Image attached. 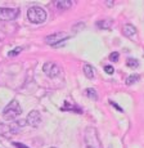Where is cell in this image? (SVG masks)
<instances>
[{
  "label": "cell",
  "mask_w": 144,
  "mask_h": 148,
  "mask_svg": "<svg viewBox=\"0 0 144 148\" xmlns=\"http://www.w3.org/2000/svg\"><path fill=\"white\" fill-rule=\"evenodd\" d=\"M85 94L89 97L90 99H94V101H97V99H98V94H97V92H95V89H91V88H89V89L85 90Z\"/></svg>",
  "instance_id": "5bb4252c"
},
{
  "label": "cell",
  "mask_w": 144,
  "mask_h": 148,
  "mask_svg": "<svg viewBox=\"0 0 144 148\" xmlns=\"http://www.w3.org/2000/svg\"><path fill=\"white\" fill-rule=\"evenodd\" d=\"M118 57H120V54H118L117 52H113V53H111V56H109V59H111V61H113V62H117L118 61Z\"/></svg>",
  "instance_id": "2e32d148"
},
{
  "label": "cell",
  "mask_w": 144,
  "mask_h": 148,
  "mask_svg": "<svg viewBox=\"0 0 144 148\" xmlns=\"http://www.w3.org/2000/svg\"><path fill=\"white\" fill-rule=\"evenodd\" d=\"M22 113V108L19 106V103L17 102V99H13L10 103H8L5 106L4 111H3V117L7 121H13L16 120L18 116H21Z\"/></svg>",
  "instance_id": "6da1fadb"
},
{
  "label": "cell",
  "mask_w": 144,
  "mask_h": 148,
  "mask_svg": "<svg viewBox=\"0 0 144 148\" xmlns=\"http://www.w3.org/2000/svg\"><path fill=\"white\" fill-rule=\"evenodd\" d=\"M18 8H0V21H13L19 16Z\"/></svg>",
  "instance_id": "3957f363"
},
{
  "label": "cell",
  "mask_w": 144,
  "mask_h": 148,
  "mask_svg": "<svg viewBox=\"0 0 144 148\" xmlns=\"http://www.w3.org/2000/svg\"><path fill=\"white\" fill-rule=\"evenodd\" d=\"M18 129L13 125H7V124H0V135L7 136V138H10L12 135L17 134Z\"/></svg>",
  "instance_id": "52a82bcc"
},
{
  "label": "cell",
  "mask_w": 144,
  "mask_h": 148,
  "mask_svg": "<svg viewBox=\"0 0 144 148\" xmlns=\"http://www.w3.org/2000/svg\"><path fill=\"white\" fill-rule=\"evenodd\" d=\"M112 26V21L111 19H103V21H98L97 22V27L100 30H109Z\"/></svg>",
  "instance_id": "30bf717a"
},
{
  "label": "cell",
  "mask_w": 144,
  "mask_h": 148,
  "mask_svg": "<svg viewBox=\"0 0 144 148\" xmlns=\"http://www.w3.org/2000/svg\"><path fill=\"white\" fill-rule=\"evenodd\" d=\"M43 71L45 72V75L49 76V77H55V76H58L59 72H61L59 67L55 63H53V62H46L43 67Z\"/></svg>",
  "instance_id": "5b68a950"
},
{
  "label": "cell",
  "mask_w": 144,
  "mask_h": 148,
  "mask_svg": "<svg viewBox=\"0 0 144 148\" xmlns=\"http://www.w3.org/2000/svg\"><path fill=\"white\" fill-rule=\"evenodd\" d=\"M107 5H113V1H107Z\"/></svg>",
  "instance_id": "44dd1931"
},
{
  "label": "cell",
  "mask_w": 144,
  "mask_h": 148,
  "mask_svg": "<svg viewBox=\"0 0 144 148\" xmlns=\"http://www.w3.org/2000/svg\"><path fill=\"white\" fill-rule=\"evenodd\" d=\"M122 32H124V35H125L126 38H132V36L136 34V28L132 26V25L128 23V25H125V26H124Z\"/></svg>",
  "instance_id": "ba28073f"
},
{
  "label": "cell",
  "mask_w": 144,
  "mask_h": 148,
  "mask_svg": "<svg viewBox=\"0 0 144 148\" xmlns=\"http://www.w3.org/2000/svg\"><path fill=\"white\" fill-rule=\"evenodd\" d=\"M21 52H22V48L18 47V48H16L13 52H9V53H8V56H9V57H13V56H17V54H19Z\"/></svg>",
  "instance_id": "e0dca14e"
},
{
  "label": "cell",
  "mask_w": 144,
  "mask_h": 148,
  "mask_svg": "<svg viewBox=\"0 0 144 148\" xmlns=\"http://www.w3.org/2000/svg\"><path fill=\"white\" fill-rule=\"evenodd\" d=\"M14 146H16V147H18V148H27L26 146H23V144L18 143V142H16V143H14Z\"/></svg>",
  "instance_id": "ffe728a7"
},
{
  "label": "cell",
  "mask_w": 144,
  "mask_h": 148,
  "mask_svg": "<svg viewBox=\"0 0 144 148\" xmlns=\"http://www.w3.org/2000/svg\"><path fill=\"white\" fill-rule=\"evenodd\" d=\"M68 38L70 36L64 32H55V34H52V35L46 36V38H45V42L52 45V47H58V45L62 44V41L67 40Z\"/></svg>",
  "instance_id": "277c9868"
},
{
  "label": "cell",
  "mask_w": 144,
  "mask_h": 148,
  "mask_svg": "<svg viewBox=\"0 0 144 148\" xmlns=\"http://www.w3.org/2000/svg\"><path fill=\"white\" fill-rule=\"evenodd\" d=\"M140 79V76L138 75V73H135V75H130L128 79H126V85H132L135 84V82H138Z\"/></svg>",
  "instance_id": "4fadbf2b"
},
{
  "label": "cell",
  "mask_w": 144,
  "mask_h": 148,
  "mask_svg": "<svg viewBox=\"0 0 144 148\" xmlns=\"http://www.w3.org/2000/svg\"><path fill=\"white\" fill-rule=\"evenodd\" d=\"M111 104H112V106H113V107L116 108V110H117V111H118V112H124V110H122V108H121L120 106H118V104H117V103H115V102H113V101H111Z\"/></svg>",
  "instance_id": "d6986e66"
},
{
  "label": "cell",
  "mask_w": 144,
  "mask_h": 148,
  "mask_svg": "<svg viewBox=\"0 0 144 148\" xmlns=\"http://www.w3.org/2000/svg\"><path fill=\"white\" fill-rule=\"evenodd\" d=\"M90 148H91V147H90Z\"/></svg>",
  "instance_id": "7402d4cb"
},
{
  "label": "cell",
  "mask_w": 144,
  "mask_h": 148,
  "mask_svg": "<svg viewBox=\"0 0 144 148\" xmlns=\"http://www.w3.org/2000/svg\"><path fill=\"white\" fill-rule=\"evenodd\" d=\"M84 73H85V76L87 79H93L94 77V68L90 66V64L85 63L84 64Z\"/></svg>",
  "instance_id": "7c38bea8"
},
{
  "label": "cell",
  "mask_w": 144,
  "mask_h": 148,
  "mask_svg": "<svg viewBox=\"0 0 144 148\" xmlns=\"http://www.w3.org/2000/svg\"><path fill=\"white\" fill-rule=\"evenodd\" d=\"M104 70H106V72L108 73V75H112V73L115 72V68L112 66H104Z\"/></svg>",
  "instance_id": "ac0fdd59"
},
{
  "label": "cell",
  "mask_w": 144,
  "mask_h": 148,
  "mask_svg": "<svg viewBox=\"0 0 144 148\" xmlns=\"http://www.w3.org/2000/svg\"><path fill=\"white\" fill-rule=\"evenodd\" d=\"M62 111H75V112H77V113H83V110H81L80 107H77V106H75V104H70V102H64V106L61 108Z\"/></svg>",
  "instance_id": "9c48e42d"
},
{
  "label": "cell",
  "mask_w": 144,
  "mask_h": 148,
  "mask_svg": "<svg viewBox=\"0 0 144 148\" xmlns=\"http://www.w3.org/2000/svg\"><path fill=\"white\" fill-rule=\"evenodd\" d=\"M126 66L130 67V68H136L139 66V62L136 61V59H132V58H129L128 61H126Z\"/></svg>",
  "instance_id": "9a60e30c"
},
{
  "label": "cell",
  "mask_w": 144,
  "mask_h": 148,
  "mask_svg": "<svg viewBox=\"0 0 144 148\" xmlns=\"http://www.w3.org/2000/svg\"><path fill=\"white\" fill-rule=\"evenodd\" d=\"M27 124L31 125V126L33 127H38L39 125L41 124V116H40V112L39 111H31L29 113V116H27Z\"/></svg>",
  "instance_id": "8992f818"
},
{
  "label": "cell",
  "mask_w": 144,
  "mask_h": 148,
  "mask_svg": "<svg viewBox=\"0 0 144 148\" xmlns=\"http://www.w3.org/2000/svg\"><path fill=\"white\" fill-rule=\"evenodd\" d=\"M54 4H55V7H57V8H59V9H68V8L72 7V1H68V0L55 1Z\"/></svg>",
  "instance_id": "8fae6325"
},
{
  "label": "cell",
  "mask_w": 144,
  "mask_h": 148,
  "mask_svg": "<svg viewBox=\"0 0 144 148\" xmlns=\"http://www.w3.org/2000/svg\"><path fill=\"white\" fill-rule=\"evenodd\" d=\"M27 17H29V21L31 23H43L46 19V12L41 7H31L29 10H27Z\"/></svg>",
  "instance_id": "7a4b0ae2"
}]
</instances>
